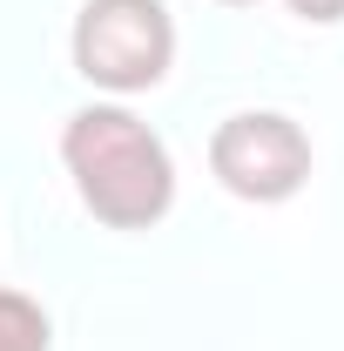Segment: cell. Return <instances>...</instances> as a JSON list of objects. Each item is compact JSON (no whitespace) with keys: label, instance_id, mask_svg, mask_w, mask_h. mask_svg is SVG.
<instances>
[{"label":"cell","instance_id":"cell-3","mask_svg":"<svg viewBox=\"0 0 344 351\" xmlns=\"http://www.w3.org/2000/svg\"><path fill=\"white\" fill-rule=\"evenodd\" d=\"M210 176L243 203H291L310 182V135L277 108H243L210 135Z\"/></svg>","mask_w":344,"mask_h":351},{"label":"cell","instance_id":"cell-1","mask_svg":"<svg viewBox=\"0 0 344 351\" xmlns=\"http://www.w3.org/2000/svg\"><path fill=\"white\" fill-rule=\"evenodd\" d=\"M61 162L101 230H156L175 203L169 142L122 101H88L61 129Z\"/></svg>","mask_w":344,"mask_h":351},{"label":"cell","instance_id":"cell-5","mask_svg":"<svg viewBox=\"0 0 344 351\" xmlns=\"http://www.w3.org/2000/svg\"><path fill=\"white\" fill-rule=\"evenodd\" d=\"M291 14L310 21V27H338V21H344V0H291Z\"/></svg>","mask_w":344,"mask_h":351},{"label":"cell","instance_id":"cell-6","mask_svg":"<svg viewBox=\"0 0 344 351\" xmlns=\"http://www.w3.org/2000/svg\"><path fill=\"white\" fill-rule=\"evenodd\" d=\"M223 7H257V0H223Z\"/></svg>","mask_w":344,"mask_h":351},{"label":"cell","instance_id":"cell-4","mask_svg":"<svg viewBox=\"0 0 344 351\" xmlns=\"http://www.w3.org/2000/svg\"><path fill=\"white\" fill-rule=\"evenodd\" d=\"M54 324L27 291H0V351H47Z\"/></svg>","mask_w":344,"mask_h":351},{"label":"cell","instance_id":"cell-2","mask_svg":"<svg viewBox=\"0 0 344 351\" xmlns=\"http://www.w3.org/2000/svg\"><path fill=\"white\" fill-rule=\"evenodd\" d=\"M75 75L101 95L162 88L175 68V21L162 0H88L75 14Z\"/></svg>","mask_w":344,"mask_h":351}]
</instances>
